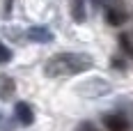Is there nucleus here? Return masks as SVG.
Masks as SVG:
<instances>
[{"mask_svg": "<svg viewBox=\"0 0 133 131\" xmlns=\"http://www.w3.org/2000/svg\"><path fill=\"white\" fill-rule=\"evenodd\" d=\"M92 67V58L85 55V53H57L53 55L44 71L53 78H60V76H76V74H83L85 69Z\"/></svg>", "mask_w": 133, "mask_h": 131, "instance_id": "obj_1", "label": "nucleus"}, {"mask_svg": "<svg viewBox=\"0 0 133 131\" xmlns=\"http://www.w3.org/2000/svg\"><path fill=\"white\" fill-rule=\"evenodd\" d=\"M103 124L108 131H129V122L122 113H108L103 117Z\"/></svg>", "mask_w": 133, "mask_h": 131, "instance_id": "obj_2", "label": "nucleus"}, {"mask_svg": "<svg viewBox=\"0 0 133 131\" xmlns=\"http://www.w3.org/2000/svg\"><path fill=\"white\" fill-rule=\"evenodd\" d=\"M14 115H16V120H18L23 127H30V124L35 122V110H32L25 101H18V104L14 106Z\"/></svg>", "mask_w": 133, "mask_h": 131, "instance_id": "obj_3", "label": "nucleus"}, {"mask_svg": "<svg viewBox=\"0 0 133 131\" xmlns=\"http://www.w3.org/2000/svg\"><path fill=\"white\" fill-rule=\"evenodd\" d=\"M28 37H30L32 41H37V44H48V41H53V32H51V30H46V28L35 26V28H30V30H28Z\"/></svg>", "mask_w": 133, "mask_h": 131, "instance_id": "obj_4", "label": "nucleus"}, {"mask_svg": "<svg viewBox=\"0 0 133 131\" xmlns=\"http://www.w3.org/2000/svg\"><path fill=\"white\" fill-rule=\"evenodd\" d=\"M106 18H108L110 26H122V23L126 21V12H122V9H117V7H108Z\"/></svg>", "mask_w": 133, "mask_h": 131, "instance_id": "obj_5", "label": "nucleus"}, {"mask_svg": "<svg viewBox=\"0 0 133 131\" xmlns=\"http://www.w3.org/2000/svg\"><path fill=\"white\" fill-rule=\"evenodd\" d=\"M16 90V85H14V80L9 76H0V97L2 99H9Z\"/></svg>", "mask_w": 133, "mask_h": 131, "instance_id": "obj_6", "label": "nucleus"}, {"mask_svg": "<svg viewBox=\"0 0 133 131\" xmlns=\"http://www.w3.org/2000/svg\"><path fill=\"white\" fill-rule=\"evenodd\" d=\"M9 60H12V51H9V48H7V46H5V44L0 41V65L9 62Z\"/></svg>", "mask_w": 133, "mask_h": 131, "instance_id": "obj_7", "label": "nucleus"}, {"mask_svg": "<svg viewBox=\"0 0 133 131\" xmlns=\"http://www.w3.org/2000/svg\"><path fill=\"white\" fill-rule=\"evenodd\" d=\"M119 41H122V48H124V51H129V53L133 55V46H131V39H129L126 35H122V37H119Z\"/></svg>", "mask_w": 133, "mask_h": 131, "instance_id": "obj_8", "label": "nucleus"}, {"mask_svg": "<svg viewBox=\"0 0 133 131\" xmlns=\"http://www.w3.org/2000/svg\"><path fill=\"white\" fill-rule=\"evenodd\" d=\"M78 131H101V129H99V127H94L92 122H83V124L78 127Z\"/></svg>", "mask_w": 133, "mask_h": 131, "instance_id": "obj_9", "label": "nucleus"}, {"mask_svg": "<svg viewBox=\"0 0 133 131\" xmlns=\"http://www.w3.org/2000/svg\"><path fill=\"white\" fill-rule=\"evenodd\" d=\"M9 12H12V0H7V5H5V16H9Z\"/></svg>", "mask_w": 133, "mask_h": 131, "instance_id": "obj_10", "label": "nucleus"}]
</instances>
